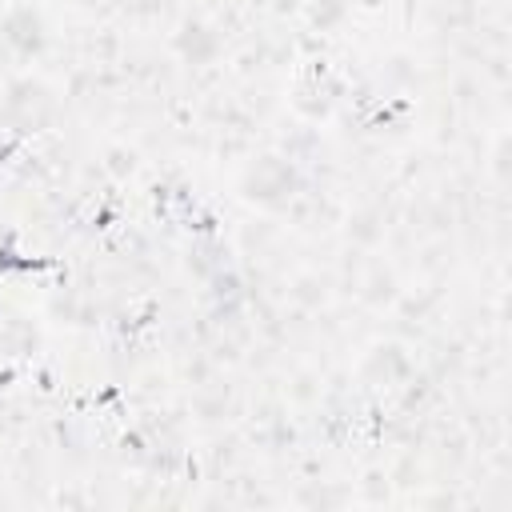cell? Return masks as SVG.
I'll return each mask as SVG.
<instances>
[{
    "label": "cell",
    "instance_id": "6",
    "mask_svg": "<svg viewBox=\"0 0 512 512\" xmlns=\"http://www.w3.org/2000/svg\"><path fill=\"white\" fill-rule=\"evenodd\" d=\"M296 108H300L304 116H312V120H320V116H324V112L332 108V84L316 76V80H312V84H308V88H304V92L296 96Z\"/></svg>",
    "mask_w": 512,
    "mask_h": 512
},
{
    "label": "cell",
    "instance_id": "2",
    "mask_svg": "<svg viewBox=\"0 0 512 512\" xmlns=\"http://www.w3.org/2000/svg\"><path fill=\"white\" fill-rule=\"evenodd\" d=\"M0 40L12 56L28 60V56H40L44 44H48V28H44V16L32 8V4H16L4 12L0 20Z\"/></svg>",
    "mask_w": 512,
    "mask_h": 512
},
{
    "label": "cell",
    "instance_id": "8",
    "mask_svg": "<svg viewBox=\"0 0 512 512\" xmlns=\"http://www.w3.org/2000/svg\"><path fill=\"white\" fill-rule=\"evenodd\" d=\"M36 344V332H32V324H20V320H8L4 328H0V348L4 352H12V356H20V352H28Z\"/></svg>",
    "mask_w": 512,
    "mask_h": 512
},
{
    "label": "cell",
    "instance_id": "4",
    "mask_svg": "<svg viewBox=\"0 0 512 512\" xmlns=\"http://www.w3.org/2000/svg\"><path fill=\"white\" fill-rule=\"evenodd\" d=\"M52 112V92L40 80H12L4 88V116L16 124H40Z\"/></svg>",
    "mask_w": 512,
    "mask_h": 512
},
{
    "label": "cell",
    "instance_id": "10",
    "mask_svg": "<svg viewBox=\"0 0 512 512\" xmlns=\"http://www.w3.org/2000/svg\"><path fill=\"white\" fill-rule=\"evenodd\" d=\"M344 12H348V8H344V0H312V4H308V20H312L320 32H324V28H332V24H340V20H344Z\"/></svg>",
    "mask_w": 512,
    "mask_h": 512
},
{
    "label": "cell",
    "instance_id": "11",
    "mask_svg": "<svg viewBox=\"0 0 512 512\" xmlns=\"http://www.w3.org/2000/svg\"><path fill=\"white\" fill-rule=\"evenodd\" d=\"M292 296H296L304 308H312V304H320V300H324V284H320L316 276H300V280H296V288H292Z\"/></svg>",
    "mask_w": 512,
    "mask_h": 512
},
{
    "label": "cell",
    "instance_id": "3",
    "mask_svg": "<svg viewBox=\"0 0 512 512\" xmlns=\"http://www.w3.org/2000/svg\"><path fill=\"white\" fill-rule=\"evenodd\" d=\"M172 48H176V56H180L184 64L200 68V64H212V60L220 56V32H216L208 20H196V16H188V20L176 28V36H172Z\"/></svg>",
    "mask_w": 512,
    "mask_h": 512
},
{
    "label": "cell",
    "instance_id": "9",
    "mask_svg": "<svg viewBox=\"0 0 512 512\" xmlns=\"http://www.w3.org/2000/svg\"><path fill=\"white\" fill-rule=\"evenodd\" d=\"M396 296V276L388 268H372V276L364 280V300L368 304H384Z\"/></svg>",
    "mask_w": 512,
    "mask_h": 512
},
{
    "label": "cell",
    "instance_id": "7",
    "mask_svg": "<svg viewBox=\"0 0 512 512\" xmlns=\"http://www.w3.org/2000/svg\"><path fill=\"white\" fill-rule=\"evenodd\" d=\"M380 232H384V224H380V212H376V208H360V212H352V220H348V236H352L356 244H376Z\"/></svg>",
    "mask_w": 512,
    "mask_h": 512
},
{
    "label": "cell",
    "instance_id": "12",
    "mask_svg": "<svg viewBox=\"0 0 512 512\" xmlns=\"http://www.w3.org/2000/svg\"><path fill=\"white\" fill-rule=\"evenodd\" d=\"M272 4H276V8H296L300 0H272Z\"/></svg>",
    "mask_w": 512,
    "mask_h": 512
},
{
    "label": "cell",
    "instance_id": "1",
    "mask_svg": "<svg viewBox=\"0 0 512 512\" xmlns=\"http://www.w3.org/2000/svg\"><path fill=\"white\" fill-rule=\"evenodd\" d=\"M304 188V176L300 168L292 164V156H256L244 176H240V192L252 200V204H264V208H284L300 196Z\"/></svg>",
    "mask_w": 512,
    "mask_h": 512
},
{
    "label": "cell",
    "instance_id": "5",
    "mask_svg": "<svg viewBox=\"0 0 512 512\" xmlns=\"http://www.w3.org/2000/svg\"><path fill=\"white\" fill-rule=\"evenodd\" d=\"M408 368H412V360H408V352L400 344H376L364 356V376L372 384H396V380L408 376Z\"/></svg>",
    "mask_w": 512,
    "mask_h": 512
}]
</instances>
